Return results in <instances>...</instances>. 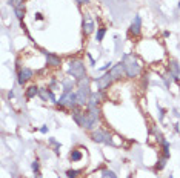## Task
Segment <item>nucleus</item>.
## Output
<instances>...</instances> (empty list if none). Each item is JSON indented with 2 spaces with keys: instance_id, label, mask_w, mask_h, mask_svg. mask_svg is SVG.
Segmentation results:
<instances>
[{
  "instance_id": "27",
  "label": "nucleus",
  "mask_w": 180,
  "mask_h": 178,
  "mask_svg": "<svg viewBox=\"0 0 180 178\" xmlns=\"http://www.w3.org/2000/svg\"><path fill=\"white\" fill-rule=\"evenodd\" d=\"M179 8H180V2H179Z\"/></svg>"
},
{
  "instance_id": "8",
  "label": "nucleus",
  "mask_w": 180,
  "mask_h": 178,
  "mask_svg": "<svg viewBox=\"0 0 180 178\" xmlns=\"http://www.w3.org/2000/svg\"><path fill=\"white\" fill-rule=\"evenodd\" d=\"M31 77H32V71L28 69V68H23V69L20 71V74H19V83L20 85H25V81L29 80Z\"/></svg>"
},
{
  "instance_id": "11",
  "label": "nucleus",
  "mask_w": 180,
  "mask_h": 178,
  "mask_svg": "<svg viewBox=\"0 0 180 178\" xmlns=\"http://www.w3.org/2000/svg\"><path fill=\"white\" fill-rule=\"evenodd\" d=\"M45 56H46V58H48V63L51 66H59L60 65V58L59 57L52 56V54H48V52H45Z\"/></svg>"
},
{
  "instance_id": "10",
  "label": "nucleus",
  "mask_w": 180,
  "mask_h": 178,
  "mask_svg": "<svg viewBox=\"0 0 180 178\" xmlns=\"http://www.w3.org/2000/svg\"><path fill=\"white\" fill-rule=\"evenodd\" d=\"M99 101H100V94L99 92H91L89 100H88V108H97Z\"/></svg>"
},
{
  "instance_id": "21",
  "label": "nucleus",
  "mask_w": 180,
  "mask_h": 178,
  "mask_svg": "<svg viewBox=\"0 0 180 178\" xmlns=\"http://www.w3.org/2000/svg\"><path fill=\"white\" fill-rule=\"evenodd\" d=\"M109 65H111V63H106L105 66H102V68H100V69H102V71H106V69H108V68H109Z\"/></svg>"
},
{
  "instance_id": "7",
  "label": "nucleus",
  "mask_w": 180,
  "mask_h": 178,
  "mask_svg": "<svg viewBox=\"0 0 180 178\" xmlns=\"http://www.w3.org/2000/svg\"><path fill=\"white\" fill-rule=\"evenodd\" d=\"M112 80H114V78L111 77V74H109V72H108V74H105L103 77H100V78L97 80V86H99V89H100V91L106 89V88H108V86L112 83Z\"/></svg>"
},
{
  "instance_id": "20",
  "label": "nucleus",
  "mask_w": 180,
  "mask_h": 178,
  "mask_svg": "<svg viewBox=\"0 0 180 178\" xmlns=\"http://www.w3.org/2000/svg\"><path fill=\"white\" fill-rule=\"evenodd\" d=\"M32 170H34V172H39V163L37 161L32 163Z\"/></svg>"
},
{
  "instance_id": "23",
  "label": "nucleus",
  "mask_w": 180,
  "mask_h": 178,
  "mask_svg": "<svg viewBox=\"0 0 180 178\" xmlns=\"http://www.w3.org/2000/svg\"><path fill=\"white\" fill-rule=\"evenodd\" d=\"M40 95H42V98H43V100H46V94H45L43 91H40Z\"/></svg>"
},
{
  "instance_id": "18",
  "label": "nucleus",
  "mask_w": 180,
  "mask_h": 178,
  "mask_svg": "<svg viewBox=\"0 0 180 178\" xmlns=\"http://www.w3.org/2000/svg\"><path fill=\"white\" fill-rule=\"evenodd\" d=\"M14 11H16V16H17V19H19V20H22V19H23V14H25L23 6H22V8H16Z\"/></svg>"
},
{
  "instance_id": "15",
  "label": "nucleus",
  "mask_w": 180,
  "mask_h": 178,
  "mask_svg": "<svg viewBox=\"0 0 180 178\" xmlns=\"http://www.w3.org/2000/svg\"><path fill=\"white\" fill-rule=\"evenodd\" d=\"M25 2V0H9V3L12 5V8H22V3Z\"/></svg>"
},
{
  "instance_id": "2",
  "label": "nucleus",
  "mask_w": 180,
  "mask_h": 178,
  "mask_svg": "<svg viewBox=\"0 0 180 178\" xmlns=\"http://www.w3.org/2000/svg\"><path fill=\"white\" fill-rule=\"evenodd\" d=\"M123 65H125V72L128 77H137L140 72V63L134 58V56H126L123 57Z\"/></svg>"
},
{
  "instance_id": "9",
  "label": "nucleus",
  "mask_w": 180,
  "mask_h": 178,
  "mask_svg": "<svg viewBox=\"0 0 180 178\" xmlns=\"http://www.w3.org/2000/svg\"><path fill=\"white\" fill-rule=\"evenodd\" d=\"M140 28H142V20H140L139 16H136L134 22H132V25H131V32L134 34V36H139V34H140Z\"/></svg>"
},
{
  "instance_id": "12",
  "label": "nucleus",
  "mask_w": 180,
  "mask_h": 178,
  "mask_svg": "<svg viewBox=\"0 0 180 178\" xmlns=\"http://www.w3.org/2000/svg\"><path fill=\"white\" fill-rule=\"evenodd\" d=\"M71 160L72 161H80V160H82V152H80L79 149L72 150V152H71Z\"/></svg>"
},
{
  "instance_id": "17",
  "label": "nucleus",
  "mask_w": 180,
  "mask_h": 178,
  "mask_svg": "<svg viewBox=\"0 0 180 178\" xmlns=\"http://www.w3.org/2000/svg\"><path fill=\"white\" fill-rule=\"evenodd\" d=\"M105 32H106V29H105V28H100V29L97 31V42H102V40H103Z\"/></svg>"
},
{
  "instance_id": "6",
  "label": "nucleus",
  "mask_w": 180,
  "mask_h": 178,
  "mask_svg": "<svg viewBox=\"0 0 180 178\" xmlns=\"http://www.w3.org/2000/svg\"><path fill=\"white\" fill-rule=\"evenodd\" d=\"M109 74H111V77L114 78V80L122 78L123 74H126V72H125V65H123V61H120V63H117L116 66H112L111 71H109Z\"/></svg>"
},
{
  "instance_id": "22",
  "label": "nucleus",
  "mask_w": 180,
  "mask_h": 178,
  "mask_svg": "<svg viewBox=\"0 0 180 178\" xmlns=\"http://www.w3.org/2000/svg\"><path fill=\"white\" fill-rule=\"evenodd\" d=\"M46 131H48V127H46V126H43L42 129H40V132H42V134H46Z\"/></svg>"
},
{
  "instance_id": "1",
  "label": "nucleus",
  "mask_w": 180,
  "mask_h": 178,
  "mask_svg": "<svg viewBox=\"0 0 180 178\" xmlns=\"http://www.w3.org/2000/svg\"><path fill=\"white\" fill-rule=\"evenodd\" d=\"M89 95H91L89 80H88V77H85L83 80H80V86H79V91H77V105H80V106L88 105Z\"/></svg>"
},
{
  "instance_id": "16",
  "label": "nucleus",
  "mask_w": 180,
  "mask_h": 178,
  "mask_svg": "<svg viewBox=\"0 0 180 178\" xmlns=\"http://www.w3.org/2000/svg\"><path fill=\"white\" fill-rule=\"evenodd\" d=\"M80 174V170H66V177L68 178H77Z\"/></svg>"
},
{
  "instance_id": "25",
  "label": "nucleus",
  "mask_w": 180,
  "mask_h": 178,
  "mask_svg": "<svg viewBox=\"0 0 180 178\" xmlns=\"http://www.w3.org/2000/svg\"><path fill=\"white\" fill-rule=\"evenodd\" d=\"M79 3H88V0H77Z\"/></svg>"
},
{
  "instance_id": "19",
  "label": "nucleus",
  "mask_w": 180,
  "mask_h": 178,
  "mask_svg": "<svg viewBox=\"0 0 180 178\" xmlns=\"http://www.w3.org/2000/svg\"><path fill=\"white\" fill-rule=\"evenodd\" d=\"M103 177L105 178H117L114 175V172H111V170H103Z\"/></svg>"
},
{
  "instance_id": "3",
  "label": "nucleus",
  "mask_w": 180,
  "mask_h": 178,
  "mask_svg": "<svg viewBox=\"0 0 180 178\" xmlns=\"http://www.w3.org/2000/svg\"><path fill=\"white\" fill-rule=\"evenodd\" d=\"M69 74L74 77L76 80H83L86 77V72H85V66L82 63V60H72L69 61Z\"/></svg>"
},
{
  "instance_id": "5",
  "label": "nucleus",
  "mask_w": 180,
  "mask_h": 178,
  "mask_svg": "<svg viewBox=\"0 0 180 178\" xmlns=\"http://www.w3.org/2000/svg\"><path fill=\"white\" fill-rule=\"evenodd\" d=\"M91 137H92V140H94L96 143H106V145H111V137H109V134L108 132H105V131H94L91 134Z\"/></svg>"
},
{
  "instance_id": "4",
  "label": "nucleus",
  "mask_w": 180,
  "mask_h": 178,
  "mask_svg": "<svg viewBox=\"0 0 180 178\" xmlns=\"http://www.w3.org/2000/svg\"><path fill=\"white\" fill-rule=\"evenodd\" d=\"M57 103L60 106H66V108H72L74 109V106L77 105V94L74 92H65L62 97H60V100L57 101Z\"/></svg>"
},
{
  "instance_id": "14",
  "label": "nucleus",
  "mask_w": 180,
  "mask_h": 178,
  "mask_svg": "<svg viewBox=\"0 0 180 178\" xmlns=\"http://www.w3.org/2000/svg\"><path fill=\"white\" fill-rule=\"evenodd\" d=\"M92 29H94V23L88 20V22H86V25H85V32H86V34H91Z\"/></svg>"
},
{
  "instance_id": "13",
  "label": "nucleus",
  "mask_w": 180,
  "mask_h": 178,
  "mask_svg": "<svg viewBox=\"0 0 180 178\" xmlns=\"http://www.w3.org/2000/svg\"><path fill=\"white\" fill-rule=\"evenodd\" d=\"M37 94H39V89H37L36 86H31V88H28V92H26V97H28V98H32V97H36Z\"/></svg>"
},
{
  "instance_id": "26",
  "label": "nucleus",
  "mask_w": 180,
  "mask_h": 178,
  "mask_svg": "<svg viewBox=\"0 0 180 178\" xmlns=\"http://www.w3.org/2000/svg\"><path fill=\"white\" fill-rule=\"evenodd\" d=\"M169 178H174V177H172V175H169Z\"/></svg>"
},
{
  "instance_id": "24",
  "label": "nucleus",
  "mask_w": 180,
  "mask_h": 178,
  "mask_svg": "<svg viewBox=\"0 0 180 178\" xmlns=\"http://www.w3.org/2000/svg\"><path fill=\"white\" fill-rule=\"evenodd\" d=\"M36 19H37V20H42L43 17H42V14H36Z\"/></svg>"
}]
</instances>
